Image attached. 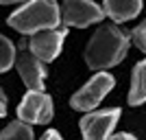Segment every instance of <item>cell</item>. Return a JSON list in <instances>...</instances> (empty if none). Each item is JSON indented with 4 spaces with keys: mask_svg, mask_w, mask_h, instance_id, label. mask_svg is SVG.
I'll return each mask as SVG.
<instances>
[{
    "mask_svg": "<svg viewBox=\"0 0 146 140\" xmlns=\"http://www.w3.org/2000/svg\"><path fill=\"white\" fill-rule=\"evenodd\" d=\"M129 53V35L113 24H103L85 48V64L92 70H107L120 64Z\"/></svg>",
    "mask_w": 146,
    "mask_h": 140,
    "instance_id": "cell-1",
    "label": "cell"
},
{
    "mask_svg": "<svg viewBox=\"0 0 146 140\" xmlns=\"http://www.w3.org/2000/svg\"><path fill=\"white\" fill-rule=\"evenodd\" d=\"M9 26L22 35H33L44 29H55L61 24L59 5L55 0H26L20 9L9 15Z\"/></svg>",
    "mask_w": 146,
    "mask_h": 140,
    "instance_id": "cell-2",
    "label": "cell"
},
{
    "mask_svg": "<svg viewBox=\"0 0 146 140\" xmlns=\"http://www.w3.org/2000/svg\"><path fill=\"white\" fill-rule=\"evenodd\" d=\"M113 83H116V81H113V77H111L109 72L94 74L79 92H74V94H72L70 105H72L76 112H92L94 107H98V103L111 92Z\"/></svg>",
    "mask_w": 146,
    "mask_h": 140,
    "instance_id": "cell-3",
    "label": "cell"
},
{
    "mask_svg": "<svg viewBox=\"0 0 146 140\" xmlns=\"http://www.w3.org/2000/svg\"><path fill=\"white\" fill-rule=\"evenodd\" d=\"M59 13L63 26H74V29H85L90 24H96L105 15L103 7H98L94 0H63Z\"/></svg>",
    "mask_w": 146,
    "mask_h": 140,
    "instance_id": "cell-4",
    "label": "cell"
},
{
    "mask_svg": "<svg viewBox=\"0 0 146 140\" xmlns=\"http://www.w3.org/2000/svg\"><path fill=\"white\" fill-rule=\"evenodd\" d=\"M55 107H52V98L44 90H31L24 94V98L18 105V118L29 123V125H46L52 121Z\"/></svg>",
    "mask_w": 146,
    "mask_h": 140,
    "instance_id": "cell-5",
    "label": "cell"
},
{
    "mask_svg": "<svg viewBox=\"0 0 146 140\" xmlns=\"http://www.w3.org/2000/svg\"><path fill=\"white\" fill-rule=\"evenodd\" d=\"M15 68L20 72V79L26 83V88H31V90H44L46 64L26 44H22L18 48V53H15Z\"/></svg>",
    "mask_w": 146,
    "mask_h": 140,
    "instance_id": "cell-6",
    "label": "cell"
},
{
    "mask_svg": "<svg viewBox=\"0 0 146 140\" xmlns=\"http://www.w3.org/2000/svg\"><path fill=\"white\" fill-rule=\"evenodd\" d=\"M118 121H120V107H111V110L103 112H87L81 118L79 127L87 140H100L113 134V127L118 125Z\"/></svg>",
    "mask_w": 146,
    "mask_h": 140,
    "instance_id": "cell-7",
    "label": "cell"
},
{
    "mask_svg": "<svg viewBox=\"0 0 146 140\" xmlns=\"http://www.w3.org/2000/svg\"><path fill=\"white\" fill-rule=\"evenodd\" d=\"M66 35H68V26H63V29H59V26H55V29H44V31L33 33L26 46H29L44 64H48V61L57 59V55L61 53V46L66 42Z\"/></svg>",
    "mask_w": 146,
    "mask_h": 140,
    "instance_id": "cell-8",
    "label": "cell"
},
{
    "mask_svg": "<svg viewBox=\"0 0 146 140\" xmlns=\"http://www.w3.org/2000/svg\"><path fill=\"white\" fill-rule=\"evenodd\" d=\"M103 11L113 22H127L142 11V0H103Z\"/></svg>",
    "mask_w": 146,
    "mask_h": 140,
    "instance_id": "cell-9",
    "label": "cell"
},
{
    "mask_svg": "<svg viewBox=\"0 0 146 140\" xmlns=\"http://www.w3.org/2000/svg\"><path fill=\"white\" fill-rule=\"evenodd\" d=\"M146 103V59L135 64L133 74H131V90H129V105H137Z\"/></svg>",
    "mask_w": 146,
    "mask_h": 140,
    "instance_id": "cell-10",
    "label": "cell"
},
{
    "mask_svg": "<svg viewBox=\"0 0 146 140\" xmlns=\"http://www.w3.org/2000/svg\"><path fill=\"white\" fill-rule=\"evenodd\" d=\"M0 138L2 140H9V138H13V140H18V138L31 140L33 138V127H31L29 123H24V121L18 118V123H9V125L0 131Z\"/></svg>",
    "mask_w": 146,
    "mask_h": 140,
    "instance_id": "cell-11",
    "label": "cell"
},
{
    "mask_svg": "<svg viewBox=\"0 0 146 140\" xmlns=\"http://www.w3.org/2000/svg\"><path fill=\"white\" fill-rule=\"evenodd\" d=\"M15 44L9 40V37L0 35V72H7L11 70L13 64H15Z\"/></svg>",
    "mask_w": 146,
    "mask_h": 140,
    "instance_id": "cell-12",
    "label": "cell"
},
{
    "mask_svg": "<svg viewBox=\"0 0 146 140\" xmlns=\"http://www.w3.org/2000/svg\"><path fill=\"white\" fill-rule=\"evenodd\" d=\"M131 37H133V44H135V46H137L142 53H146V20L133 29Z\"/></svg>",
    "mask_w": 146,
    "mask_h": 140,
    "instance_id": "cell-13",
    "label": "cell"
},
{
    "mask_svg": "<svg viewBox=\"0 0 146 140\" xmlns=\"http://www.w3.org/2000/svg\"><path fill=\"white\" fill-rule=\"evenodd\" d=\"M7 114V98H5V94H2V90H0V118Z\"/></svg>",
    "mask_w": 146,
    "mask_h": 140,
    "instance_id": "cell-14",
    "label": "cell"
},
{
    "mask_svg": "<svg viewBox=\"0 0 146 140\" xmlns=\"http://www.w3.org/2000/svg\"><path fill=\"white\" fill-rule=\"evenodd\" d=\"M109 138H113V140H120V138H127V140H133L135 136L133 134H124V131H120V134H111Z\"/></svg>",
    "mask_w": 146,
    "mask_h": 140,
    "instance_id": "cell-15",
    "label": "cell"
},
{
    "mask_svg": "<svg viewBox=\"0 0 146 140\" xmlns=\"http://www.w3.org/2000/svg\"><path fill=\"white\" fill-rule=\"evenodd\" d=\"M44 138H46V140H50V138L59 140V138H61V134H59V131H55V129H48V131L44 134Z\"/></svg>",
    "mask_w": 146,
    "mask_h": 140,
    "instance_id": "cell-16",
    "label": "cell"
},
{
    "mask_svg": "<svg viewBox=\"0 0 146 140\" xmlns=\"http://www.w3.org/2000/svg\"><path fill=\"white\" fill-rule=\"evenodd\" d=\"M26 0H0V5H22Z\"/></svg>",
    "mask_w": 146,
    "mask_h": 140,
    "instance_id": "cell-17",
    "label": "cell"
}]
</instances>
